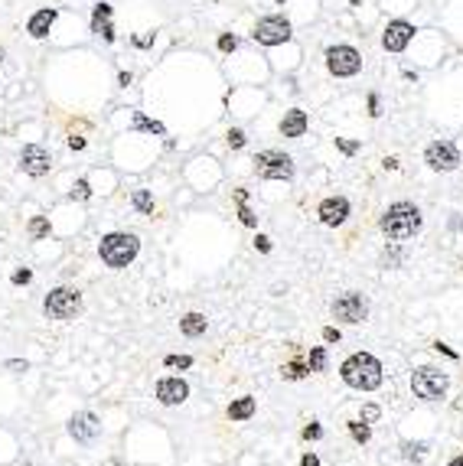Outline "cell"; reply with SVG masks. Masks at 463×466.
I'll list each match as a JSON object with an SVG mask.
<instances>
[{
  "label": "cell",
  "instance_id": "cell-33",
  "mask_svg": "<svg viewBox=\"0 0 463 466\" xmlns=\"http://www.w3.org/2000/svg\"><path fill=\"white\" fill-rule=\"evenodd\" d=\"M336 147L346 153V157H352L356 150H359V140H346V137H336Z\"/></svg>",
  "mask_w": 463,
  "mask_h": 466
},
{
  "label": "cell",
  "instance_id": "cell-35",
  "mask_svg": "<svg viewBox=\"0 0 463 466\" xmlns=\"http://www.w3.org/2000/svg\"><path fill=\"white\" fill-rule=\"evenodd\" d=\"M303 437H307V441H320V437H323V427H320V424H307V427H303Z\"/></svg>",
  "mask_w": 463,
  "mask_h": 466
},
{
  "label": "cell",
  "instance_id": "cell-40",
  "mask_svg": "<svg viewBox=\"0 0 463 466\" xmlns=\"http://www.w3.org/2000/svg\"><path fill=\"white\" fill-rule=\"evenodd\" d=\"M69 147H72V150H85V137L72 134V137H69Z\"/></svg>",
  "mask_w": 463,
  "mask_h": 466
},
{
  "label": "cell",
  "instance_id": "cell-36",
  "mask_svg": "<svg viewBox=\"0 0 463 466\" xmlns=\"http://www.w3.org/2000/svg\"><path fill=\"white\" fill-rule=\"evenodd\" d=\"M13 284H30L33 281V271L30 268H23V271H13V277H10Z\"/></svg>",
  "mask_w": 463,
  "mask_h": 466
},
{
  "label": "cell",
  "instance_id": "cell-6",
  "mask_svg": "<svg viewBox=\"0 0 463 466\" xmlns=\"http://www.w3.org/2000/svg\"><path fill=\"white\" fill-rule=\"evenodd\" d=\"M255 173L264 180H290L294 176V157L284 150H261L255 157Z\"/></svg>",
  "mask_w": 463,
  "mask_h": 466
},
{
  "label": "cell",
  "instance_id": "cell-22",
  "mask_svg": "<svg viewBox=\"0 0 463 466\" xmlns=\"http://www.w3.org/2000/svg\"><path fill=\"white\" fill-rule=\"evenodd\" d=\"M307 372H310V368H307V362H301V359H297V362H288V366L281 368V375H284V379H288V381H297V379H303Z\"/></svg>",
  "mask_w": 463,
  "mask_h": 466
},
{
  "label": "cell",
  "instance_id": "cell-25",
  "mask_svg": "<svg viewBox=\"0 0 463 466\" xmlns=\"http://www.w3.org/2000/svg\"><path fill=\"white\" fill-rule=\"evenodd\" d=\"M349 434H352V441H356V443H369V437H372V430H369V424H365V421H352Z\"/></svg>",
  "mask_w": 463,
  "mask_h": 466
},
{
  "label": "cell",
  "instance_id": "cell-5",
  "mask_svg": "<svg viewBox=\"0 0 463 466\" xmlns=\"http://www.w3.org/2000/svg\"><path fill=\"white\" fill-rule=\"evenodd\" d=\"M447 375L440 372V368H431V366H424V368H418L411 375V392L421 398V401H440L444 394H447Z\"/></svg>",
  "mask_w": 463,
  "mask_h": 466
},
{
  "label": "cell",
  "instance_id": "cell-38",
  "mask_svg": "<svg viewBox=\"0 0 463 466\" xmlns=\"http://www.w3.org/2000/svg\"><path fill=\"white\" fill-rule=\"evenodd\" d=\"M255 248H258L261 255H268V251H271V238H268V235H258V238H255Z\"/></svg>",
  "mask_w": 463,
  "mask_h": 466
},
{
  "label": "cell",
  "instance_id": "cell-42",
  "mask_svg": "<svg viewBox=\"0 0 463 466\" xmlns=\"http://www.w3.org/2000/svg\"><path fill=\"white\" fill-rule=\"evenodd\" d=\"M7 368H13V372H26V362H20V359H10V362H7Z\"/></svg>",
  "mask_w": 463,
  "mask_h": 466
},
{
  "label": "cell",
  "instance_id": "cell-37",
  "mask_svg": "<svg viewBox=\"0 0 463 466\" xmlns=\"http://www.w3.org/2000/svg\"><path fill=\"white\" fill-rule=\"evenodd\" d=\"M91 20H111V7H108V3H98L95 13H91Z\"/></svg>",
  "mask_w": 463,
  "mask_h": 466
},
{
  "label": "cell",
  "instance_id": "cell-8",
  "mask_svg": "<svg viewBox=\"0 0 463 466\" xmlns=\"http://www.w3.org/2000/svg\"><path fill=\"white\" fill-rule=\"evenodd\" d=\"M424 163L438 173H451L460 167V150L453 147L451 140H434V144H427V150H424Z\"/></svg>",
  "mask_w": 463,
  "mask_h": 466
},
{
  "label": "cell",
  "instance_id": "cell-2",
  "mask_svg": "<svg viewBox=\"0 0 463 466\" xmlns=\"http://www.w3.org/2000/svg\"><path fill=\"white\" fill-rule=\"evenodd\" d=\"M421 209L414 206V202H395V206L385 209V215H382V232L391 238V242H405V238H411L418 229H421Z\"/></svg>",
  "mask_w": 463,
  "mask_h": 466
},
{
  "label": "cell",
  "instance_id": "cell-14",
  "mask_svg": "<svg viewBox=\"0 0 463 466\" xmlns=\"http://www.w3.org/2000/svg\"><path fill=\"white\" fill-rule=\"evenodd\" d=\"M316 212H320V222H323V225L339 229L343 222L349 219V202H346L343 196H330V199H323V202H320V209H316Z\"/></svg>",
  "mask_w": 463,
  "mask_h": 466
},
{
  "label": "cell",
  "instance_id": "cell-12",
  "mask_svg": "<svg viewBox=\"0 0 463 466\" xmlns=\"http://www.w3.org/2000/svg\"><path fill=\"white\" fill-rule=\"evenodd\" d=\"M69 434H72L78 443H91L101 434V421L91 414V411H78V414L69 417Z\"/></svg>",
  "mask_w": 463,
  "mask_h": 466
},
{
  "label": "cell",
  "instance_id": "cell-32",
  "mask_svg": "<svg viewBox=\"0 0 463 466\" xmlns=\"http://www.w3.org/2000/svg\"><path fill=\"white\" fill-rule=\"evenodd\" d=\"M163 366H170V368H189V366H193V359H189V356H166V359H163Z\"/></svg>",
  "mask_w": 463,
  "mask_h": 466
},
{
  "label": "cell",
  "instance_id": "cell-19",
  "mask_svg": "<svg viewBox=\"0 0 463 466\" xmlns=\"http://www.w3.org/2000/svg\"><path fill=\"white\" fill-rule=\"evenodd\" d=\"M131 124H134L138 131H147V134H157V137L166 134V127H163L160 121H151V118H147V114H140V111H134V114H131Z\"/></svg>",
  "mask_w": 463,
  "mask_h": 466
},
{
  "label": "cell",
  "instance_id": "cell-29",
  "mask_svg": "<svg viewBox=\"0 0 463 466\" xmlns=\"http://www.w3.org/2000/svg\"><path fill=\"white\" fill-rule=\"evenodd\" d=\"M238 219H241V225H248V229H255V225H258V215H255L245 202H238Z\"/></svg>",
  "mask_w": 463,
  "mask_h": 466
},
{
  "label": "cell",
  "instance_id": "cell-24",
  "mask_svg": "<svg viewBox=\"0 0 463 466\" xmlns=\"http://www.w3.org/2000/svg\"><path fill=\"white\" fill-rule=\"evenodd\" d=\"M30 235H33V238H46V235H50V219H46V215H33V219H30Z\"/></svg>",
  "mask_w": 463,
  "mask_h": 466
},
{
  "label": "cell",
  "instance_id": "cell-44",
  "mask_svg": "<svg viewBox=\"0 0 463 466\" xmlns=\"http://www.w3.org/2000/svg\"><path fill=\"white\" fill-rule=\"evenodd\" d=\"M301 466H320V460H316V456H313V454H307V456H303V460H301Z\"/></svg>",
  "mask_w": 463,
  "mask_h": 466
},
{
  "label": "cell",
  "instance_id": "cell-4",
  "mask_svg": "<svg viewBox=\"0 0 463 466\" xmlns=\"http://www.w3.org/2000/svg\"><path fill=\"white\" fill-rule=\"evenodd\" d=\"M43 310H46L50 319H72L82 313V294L72 290V287H56V290L46 294Z\"/></svg>",
  "mask_w": 463,
  "mask_h": 466
},
{
  "label": "cell",
  "instance_id": "cell-47",
  "mask_svg": "<svg viewBox=\"0 0 463 466\" xmlns=\"http://www.w3.org/2000/svg\"><path fill=\"white\" fill-rule=\"evenodd\" d=\"M447 466H463V456H457V460H451Z\"/></svg>",
  "mask_w": 463,
  "mask_h": 466
},
{
  "label": "cell",
  "instance_id": "cell-48",
  "mask_svg": "<svg viewBox=\"0 0 463 466\" xmlns=\"http://www.w3.org/2000/svg\"><path fill=\"white\" fill-rule=\"evenodd\" d=\"M0 59H3V50H0Z\"/></svg>",
  "mask_w": 463,
  "mask_h": 466
},
{
  "label": "cell",
  "instance_id": "cell-46",
  "mask_svg": "<svg viewBox=\"0 0 463 466\" xmlns=\"http://www.w3.org/2000/svg\"><path fill=\"white\" fill-rule=\"evenodd\" d=\"M385 170H398V160H395V157H385Z\"/></svg>",
  "mask_w": 463,
  "mask_h": 466
},
{
  "label": "cell",
  "instance_id": "cell-15",
  "mask_svg": "<svg viewBox=\"0 0 463 466\" xmlns=\"http://www.w3.org/2000/svg\"><path fill=\"white\" fill-rule=\"evenodd\" d=\"M189 398V385L183 379H160L157 381V401L160 405H183Z\"/></svg>",
  "mask_w": 463,
  "mask_h": 466
},
{
  "label": "cell",
  "instance_id": "cell-34",
  "mask_svg": "<svg viewBox=\"0 0 463 466\" xmlns=\"http://www.w3.org/2000/svg\"><path fill=\"white\" fill-rule=\"evenodd\" d=\"M378 414H382V411H378V405H365L363 407V421H365V424H376Z\"/></svg>",
  "mask_w": 463,
  "mask_h": 466
},
{
  "label": "cell",
  "instance_id": "cell-26",
  "mask_svg": "<svg viewBox=\"0 0 463 466\" xmlns=\"http://www.w3.org/2000/svg\"><path fill=\"white\" fill-rule=\"evenodd\" d=\"M91 30H95L105 43H114V26L108 23V20H91Z\"/></svg>",
  "mask_w": 463,
  "mask_h": 466
},
{
  "label": "cell",
  "instance_id": "cell-27",
  "mask_svg": "<svg viewBox=\"0 0 463 466\" xmlns=\"http://www.w3.org/2000/svg\"><path fill=\"white\" fill-rule=\"evenodd\" d=\"M226 140H228V147L232 150H241L245 147V131H241V127H232V131L226 134Z\"/></svg>",
  "mask_w": 463,
  "mask_h": 466
},
{
  "label": "cell",
  "instance_id": "cell-7",
  "mask_svg": "<svg viewBox=\"0 0 463 466\" xmlns=\"http://www.w3.org/2000/svg\"><path fill=\"white\" fill-rule=\"evenodd\" d=\"M326 69L336 75V78H352V75L363 69V56L352 46H330L326 50Z\"/></svg>",
  "mask_w": 463,
  "mask_h": 466
},
{
  "label": "cell",
  "instance_id": "cell-43",
  "mask_svg": "<svg viewBox=\"0 0 463 466\" xmlns=\"http://www.w3.org/2000/svg\"><path fill=\"white\" fill-rule=\"evenodd\" d=\"M434 349H438V352H444V356H451V359H457V352H453L451 346H444V343H438V346H434Z\"/></svg>",
  "mask_w": 463,
  "mask_h": 466
},
{
  "label": "cell",
  "instance_id": "cell-11",
  "mask_svg": "<svg viewBox=\"0 0 463 466\" xmlns=\"http://www.w3.org/2000/svg\"><path fill=\"white\" fill-rule=\"evenodd\" d=\"M52 167V157L46 147H39V144H26L23 153H20V170L30 173V176H46Z\"/></svg>",
  "mask_w": 463,
  "mask_h": 466
},
{
  "label": "cell",
  "instance_id": "cell-31",
  "mask_svg": "<svg viewBox=\"0 0 463 466\" xmlns=\"http://www.w3.org/2000/svg\"><path fill=\"white\" fill-rule=\"evenodd\" d=\"M219 50H222V52H235V50H238V36H232V33H222V36H219Z\"/></svg>",
  "mask_w": 463,
  "mask_h": 466
},
{
  "label": "cell",
  "instance_id": "cell-30",
  "mask_svg": "<svg viewBox=\"0 0 463 466\" xmlns=\"http://www.w3.org/2000/svg\"><path fill=\"white\" fill-rule=\"evenodd\" d=\"M72 199H88L91 196V186H88V180H78L76 186H72V193H69Z\"/></svg>",
  "mask_w": 463,
  "mask_h": 466
},
{
  "label": "cell",
  "instance_id": "cell-28",
  "mask_svg": "<svg viewBox=\"0 0 463 466\" xmlns=\"http://www.w3.org/2000/svg\"><path fill=\"white\" fill-rule=\"evenodd\" d=\"M401 450H405V460H421L427 450V443H405Z\"/></svg>",
  "mask_w": 463,
  "mask_h": 466
},
{
  "label": "cell",
  "instance_id": "cell-23",
  "mask_svg": "<svg viewBox=\"0 0 463 466\" xmlns=\"http://www.w3.org/2000/svg\"><path fill=\"white\" fill-rule=\"evenodd\" d=\"M307 368H310V372H323V368H326V349H323V346H316V349H310Z\"/></svg>",
  "mask_w": 463,
  "mask_h": 466
},
{
  "label": "cell",
  "instance_id": "cell-13",
  "mask_svg": "<svg viewBox=\"0 0 463 466\" xmlns=\"http://www.w3.org/2000/svg\"><path fill=\"white\" fill-rule=\"evenodd\" d=\"M411 36H414V26L408 20H391L385 26V33H382V46H385V52H401L411 43Z\"/></svg>",
  "mask_w": 463,
  "mask_h": 466
},
{
  "label": "cell",
  "instance_id": "cell-20",
  "mask_svg": "<svg viewBox=\"0 0 463 466\" xmlns=\"http://www.w3.org/2000/svg\"><path fill=\"white\" fill-rule=\"evenodd\" d=\"M251 414H255V398H238V401L228 405V417L232 421H248Z\"/></svg>",
  "mask_w": 463,
  "mask_h": 466
},
{
  "label": "cell",
  "instance_id": "cell-1",
  "mask_svg": "<svg viewBox=\"0 0 463 466\" xmlns=\"http://www.w3.org/2000/svg\"><path fill=\"white\" fill-rule=\"evenodd\" d=\"M339 375L343 381L356 388V392H376L378 385H382V366H378L376 356H369V352H352L343 368H339Z\"/></svg>",
  "mask_w": 463,
  "mask_h": 466
},
{
  "label": "cell",
  "instance_id": "cell-10",
  "mask_svg": "<svg viewBox=\"0 0 463 466\" xmlns=\"http://www.w3.org/2000/svg\"><path fill=\"white\" fill-rule=\"evenodd\" d=\"M333 317L343 319V323H363V319L369 317V300H365L363 294L349 290V294L336 297V304H333Z\"/></svg>",
  "mask_w": 463,
  "mask_h": 466
},
{
  "label": "cell",
  "instance_id": "cell-9",
  "mask_svg": "<svg viewBox=\"0 0 463 466\" xmlns=\"http://www.w3.org/2000/svg\"><path fill=\"white\" fill-rule=\"evenodd\" d=\"M251 36H255V43H261V46H281V43L290 39V23L284 17H264V20H258Z\"/></svg>",
  "mask_w": 463,
  "mask_h": 466
},
{
  "label": "cell",
  "instance_id": "cell-18",
  "mask_svg": "<svg viewBox=\"0 0 463 466\" xmlns=\"http://www.w3.org/2000/svg\"><path fill=\"white\" fill-rule=\"evenodd\" d=\"M206 326H209V323H206V317H202V313H186V317L180 319V330L186 332V336H202V332H206Z\"/></svg>",
  "mask_w": 463,
  "mask_h": 466
},
{
  "label": "cell",
  "instance_id": "cell-21",
  "mask_svg": "<svg viewBox=\"0 0 463 466\" xmlns=\"http://www.w3.org/2000/svg\"><path fill=\"white\" fill-rule=\"evenodd\" d=\"M131 202H134V209H138V212H144V215H151V212H153V196L147 193V189H134Z\"/></svg>",
  "mask_w": 463,
  "mask_h": 466
},
{
  "label": "cell",
  "instance_id": "cell-16",
  "mask_svg": "<svg viewBox=\"0 0 463 466\" xmlns=\"http://www.w3.org/2000/svg\"><path fill=\"white\" fill-rule=\"evenodd\" d=\"M56 17H59V10H52V7H43V10H36L33 17H30V23H26V33H30L33 39L50 36V26L56 23Z\"/></svg>",
  "mask_w": 463,
  "mask_h": 466
},
{
  "label": "cell",
  "instance_id": "cell-3",
  "mask_svg": "<svg viewBox=\"0 0 463 466\" xmlns=\"http://www.w3.org/2000/svg\"><path fill=\"white\" fill-rule=\"evenodd\" d=\"M138 251H140V242H138V235H131V232L105 235L98 245V255L108 268H127L131 261L138 258Z\"/></svg>",
  "mask_w": 463,
  "mask_h": 466
},
{
  "label": "cell",
  "instance_id": "cell-39",
  "mask_svg": "<svg viewBox=\"0 0 463 466\" xmlns=\"http://www.w3.org/2000/svg\"><path fill=\"white\" fill-rule=\"evenodd\" d=\"M323 339H326V343H339V330H336V326H326Z\"/></svg>",
  "mask_w": 463,
  "mask_h": 466
},
{
  "label": "cell",
  "instance_id": "cell-41",
  "mask_svg": "<svg viewBox=\"0 0 463 466\" xmlns=\"http://www.w3.org/2000/svg\"><path fill=\"white\" fill-rule=\"evenodd\" d=\"M369 114L378 118V95H369Z\"/></svg>",
  "mask_w": 463,
  "mask_h": 466
},
{
  "label": "cell",
  "instance_id": "cell-45",
  "mask_svg": "<svg viewBox=\"0 0 463 466\" xmlns=\"http://www.w3.org/2000/svg\"><path fill=\"white\" fill-rule=\"evenodd\" d=\"M134 43H138V46H151V43H153V33H151V36H138Z\"/></svg>",
  "mask_w": 463,
  "mask_h": 466
},
{
  "label": "cell",
  "instance_id": "cell-17",
  "mask_svg": "<svg viewBox=\"0 0 463 466\" xmlns=\"http://www.w3.org/2000/svg\"><path fill=\"white\" fill-rule=\"evenodd\" d=\"M307 111H301V108H290L284 118H281V134L284 137H303L307 134Z\"/></svg>",
  "mask_w": 463,
  "mask_h": 466
}]
</instances>
